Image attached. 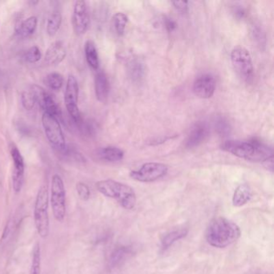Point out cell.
Returning a JSON list of instances; mask_svg holds the SVG:
<instances>
[{
	"mask_svg": "<svg viewBox=\"0 0 274 274\" xmlns=\"http://www.w3.org/2000/svg\"><path fill=\"white\" fill-rule=\"evenodd\" d=\"M42 125L51 146L59 151H65L66 142L65 135L57 117L48 113L43 112L42 115Z\"/></svg>",
	"mask_w": 274,
	"mask_h": 274,
	"instance_id": "7",
	"label": "cell"
},
{
	"mask_svg": "<svg viewBox=\"0 0 274 274\" xmlns=\"http://www.w3.org/2000/svg\"><path fill=\"white\" fill-rule=\"evenodd\" d=\"M22 106L26 110H32L37 103V96L33 90V87L24 90L21 94Z\"/></svg>",
	"mask_w": 274,
	"mask_h": 274,
	"instance_id": "27",
	"label": "cell"
},
{
	"mask_svg": "<svg viewBox=\"0 0 274 274\" xmlns=\"http://www.w3.org/2000/svg\"><path fill=\"white\" fill-rule=\"evenodd\" d=\"M50 197L54 218L58 222H63L66 214V193L62 178L56 174L52 178Z\"/></svg>",
	"mask_w": 274,
	"mask_h": 274,
	"instance_id": "6",
	"label": "cell"
},
{
	"mask_svg": "<svg viewBox=\"0 0 274 274\" xmlns=\"http://www.w3.org/2000/svg\"><path fill=\"white\" fill-rule=\"evenodd\" d=\"M97 156L101 159L106 162H119L123 159L124 152L117 147H106L100 149Z\"/></svg>",
	"mask_w": 274,
	"mask_h": 274,
	"instance_id": "19",
	"label": "cell"
},
{
	"mask_svg": "<svg viewBox=\"0 0 274 274\" xmlns=\"http://www.w3.org/2000/svg\"><path fill=\"white\" fill-rule=\"evenodd\" d=\"M32 87L37 96V103L43 109V112L48 113L56 117L61 116V109L53 96L37 84H33Z\"/></svg>",
	"mask_w": 274,
	"mask_h": 274,
	"instance_id": "12",
	"label": "cell"
},
{
	"mask_svg": "<svg viewBox=\"0 0 274 274\" xmlns=\"http://www.w3.org/2000/svg\"><path fill=\"white\" fill-rule=\"evenodd\" d=\"M37 24H38L37 18L36 16H30L24 21H22L20 25L16 27L15 29L16 34L20 38H28L34 34L37 30Z\"/></svg>",
	"mask_w": 274,
	"mask_h": 274,
	"instance_id": "18",
	"label": "cell"
},
{
	"mask_svg": "<svg viewBox=\"0 0 274 274\" xmlns=\"http://www.w3.org/2000/svg\"><path fill=\"white\" fill-rule=\"evenodd\" d=\"M220 147L223 151L251 162H267L273 158V150L256 139L225 141Z\"/></svg>",
	"mask_w": 274,
	"mask_h": 274,
	"instance_id": "1",
	"label": "cell"
},
{
	"mask_svg": "<svg viewBox=\"0 0 274 274\" xmlns=\"http://www.w3.org/2000/svg\"><path fill=\"white\" fill-rule=\"evenodd\" d=\"M94 87L97 99L101 102H106L110 93V82L106 73L102 70L97 72L96 74Z\"/></svg>",
	"mask_w": 274,
	"mask_h": 274,
	"instance_id": "16",
	"label": "cell"
},
{
	"mask_svg": "<svg viewBox=\"0 0 274 274\" xmlns=\"http://www.w3.org/2000/svg\"><path fill=\"white\" fill-rule=\"evenodd\" d=\"M67 55L65 44L61 41H55L48 47L44 56V61L48 65H56L61 64Z\"/></svg>",
	"mask_w": 274,
	"mask_h": 274,
	"instance_id": "15",
	"label": "cell"
},
{
	"mask_svg": "<svg viewBox=\"0 0 274 274\" xmlns=\"http://www.w3.org/2000/svg\"><path fill=\"white\" fill-rule=\"evenodd\" d=\"M216 130L220 136L226 137L231 132V126L226 119L219 117L216 121Z\"/></svg>",
	"mask_w": 274,
	"mask_h": 274,
	"instance_id": "29",
	"label": "cell"
},
{
	"mask_svg": "<svg viewBox=\"0 0 274 274\" xmlns=\"http://www.w3.org/2000/svg\"><path fill=\"white\" fill-rule=\"evenodd\" d=\"M241 231L236 224L225 217L211 220L206 230V240L211 246L223 248L240 238Z\"/></svg>",
	"mask_w": 274,
	"mask_h": 274,
	"instance_id": "2",
	"label": "cell"
},
{
	"mask_svg": "<svg viewBox=\"0 0 274 274\" xmlns=\"http://www.w3.org/2000/svg\"><path fill=\"white\" fill-rule=\"evenodd\" d=\"M72 21L76 34L81 36L86 33L90 23L89 9L87 7L86 2L83 0L76 1Z\"/></svg>",
	"mask_w": 274,
	"mask_h": 274,
	"instance_id": "11",
	"label": "cell"
},
{
	"mask_svg": "<svg viewBox=\"0 0 274 274\" xmlns=\"http://www.w3.org/2000/svg\"><path fill=\"white\" fill-rule=\"evenodd\" d=\"M172 4L174 7L177 9L178 11H181V12H187L188 11V2L186 1H175L172 2Z\"/></svg>",
	"mask_w": 274,
	"mask_h": 274,
	"instance_id": "32",
	"label": "cell"
},
{
	"mask_svg": "<svg viewBox=\"0 0 274 274\" xmlns=\"http://www.w3.org/2000/svg\"><path fill=\"white\" fill-rule=\"evenodd\" d=\"M43 83L52 90H59L64 84V78L58 73H51L44 78Z\"/></svg>",
	"mask_w": 274,
	"mask_h": 274,
	"instance_id": "24",
	"label": "cell"
},
{
	"mask_svg": "<svg viewBox=\"0 0 274 274\" xmlns=\"http://www.w3.org/2000/svg\"><path fill=\"white\" fill-rule=\"evenodd\" d=\"M62 23V16L58 11H52L47 20L46 31L49 37H54L58 33Z\"/></svg>",
	"mask_w": 274,
	"mask_h": 274,
	"instance_id": "22",
	"label": "cell"
},
{
	"mask_svg": "<svg viewBox=\"0 0 274 274\" xmlns=\"http://www.w3.org/2000/svg\"><path fill=\"white\" fill-rule=\"evenodd\" d=\"M252 197V191L247 184L238 186L233 196V204L235 207H241L248 203Z\"/></svg>",
	"mask_w": 274,
	"mask_h": 274,
	"instance_id": "17",
	"label": "cell"
},
{
	"mask_svg": "<svg viewBox=\"0 0 274 274\" xmlns=\"http://www.w3.org/2000/svg\"><path fill=\"white\" fill-rule=\"evenodd\" d=\"M30 274H41V250L39 243L33 248Z\"/></svg>",
	"mask_w": 274,
	"mask_h": 274,
	"instance_id": "25",
	"label": "cell"
},
{
	"mask_svg": "<svg viewBox=\"0 0 274 274\" xmlns=\"http://www.w3.org/2000/svg\"><path fill=\"white\" fill-rule=\"evenodd\" d=\"M209 134L208 125L206 122H198L192 127L186 141V147L189 149L198 147L208 138Z\"/></svg>",
	"mask_w": 274,
	"mask_h": 274,
	"instance_id": "14",
	"label": "cell"
},
{
	"mask_svg": "<svg viewBox=\"0 0 274 274\" xmlns=\"http://www.w3.org/2000/svg\"><path fill=\"white\" fill-rule=\"evenodd\" d=\"M233 68L242 80L251 83L254 78V68L250 52L244 47H236L231 52Z\"/></svg>",
	"mask_w": 274,
	"mask_h": 274,
	"instance_id": "5",
	"label": "cell"
},
{
	"mask_svg": "<svg viewBox=\"0 0 274 274\" xmlns=\"http://www.w3.org/2000/svg\"><path fill=\"white\" fill-rule=\"evenodd\" d=\"M79 84L75 76L69 74L65 92V104L69 115L75 122H80V113L78 107Z\"/></svg>",
	"mask_w": 274,
	"mask_h": 274,
	"instance_id": "9",
	"label": "cell"
},
{
	"mask_svg": "<svg viewBox=\"0 0 274 274\" xmlns=\"http://www.w3.org/2000/svg\"><path fill=\"white\" fill-rule=\"evenodd\" d=\"M168 172V166L160 162H147L140 168L132 171L130 175L132 179L142 183H150L164 177Z\"/></svg>",
	"mask_w": 274,
	"mask_h": 274,
	"instance_id": "8",
	"label": "cell"
},
{
	"mask_svg": "<svg viewBox=\"0 0 274 274\" xmlns=\"http://www.w3.org/2000/svg\"><path fill=\"white\" fill-rule=\"evenodd\" d=\"M127 23V15L122 13V12H117L113 16V26L115 28V32L118 36H122L125 33Z\"/></svg>",
	"mask_w": 274,
	"mask_h": 274,
	"instance_id": "26",
	"label": "cell"
},
{
	"mask_svg": "<svg viewBox=\"0 0 274 274\" xmlns=\"http://www.w3.org/2000/svg\"><path fill=\"white\" fill-rule=\"evenodd\" d=\"M48 187L43 185L37 193L34 207V221L37 233L43 239L48 237L49 234L50 223L48 216Z\"/></svg>",
	"mask_w": 274,
	"mask_h": 274,
	"instance_id": "4",
	"label": "cell"
},
{
	"mask_svg": "<svg viewBox=\"0 0 274 274\" xmlns=\"http://www.w3.org/2000/svg\"><path fill=\"white\" fill-rule=\"evenodd\" d=\"M84 55L86 59L87 63L89 67L97 70L99 69L100 60L99 55L97 52V47L95 43L92 40H87L84 44Z\"/></svg>",
	"mask_w": 274,
	"mask_h": 274,
	"instance_id": "20",
	"label": "cell"
},
{
	"mask_svg": "<svg viewBox=\"0 0 274 274\" xmlns=\"http://www.w3.org/2000/svg\"><path fill=\"white\" fill-rule=\"evenodd\" d=\"M216 80L211 74H202L195 80L193 93L197 97L208 99L212 97L216 90Z\"/></svg>",
	"mask_w": 274,
	"mask_h": 274,
	"instance_id": "13",
	"label": "cell"
},
{
	"mask_svg": "<svg viewBox=\"0 0 274 274\" xmlns=\"http://www.w3.org/2000/svg\"><path fill=\"white\" fill-rule=\"evenodd\" d=\"M41 56L40 49L37 46H33L27 50V52L24 55V58H25V61L29 64H35L41 59Z\"/></svg>",
	"mask_w": 274,
	"mask_h": 274,
	"instance_id": "28",
	"label": "cell"
},
{
	"mask_svg": "<svg viewBox=\"0 0 274 274\" xmlns=\"http://www.w3.org/2000/svg\"><path fill=\"white\" fill-rule=\"evenodd\" d=\"M130 253L131 250L128 247L121 246L117 248L110 256L109 266L110 268H115L121 265L129 257Z\"/></svg>",
	"mask_w": 274,
	"mask_h": 274,
	"instance_id": "21",
	"label": "cell"
},
{
	"mask_svg": "<svg viewBox=\"0 0 274 274\" xmlns=\"http://www.w3.org/2000/svg\"><path fill=\"white\" fill-rule=\"evenodd\" d=\"M96 188L105 196L116 199L125 209H134L136 206V194L130 186L113 179H106L97 182Z\"/></svg>",
	"mask_w": 274,
	"mask_h": 274,
	"instance_id": "3",
	"label": "cell"
},
{
	"mask_svg": "<svg viewBox=\"0 0 274 274\" xmlns=\"http://www.w3.org/2000/svg\"><path fill=\"white\" fill-rule=\"evenodd\" d=\"M10 155L13 162V172H12V186L15 193H20L24 182V160L18 149L16 145L11 143L9 146Z\"/></svg>",
	"mask_w": 274,
	"mask_h": 274,
	"instance_id": "10",
	"label": "cell"
},
{
	"mask_svg": "<svg viewBox=\"0 0 274 274\" xmlns=\"http://www.w3.org/2000/svg\"><path fill=\"white\" fill-rule=\"evenodd\" d=\"M130 77L134 80H140L144 74V68L140 62L133 61L130 67Z\"/></svg>",
	"mask_w": 274,
	"mask_h": 274,
	"instance_id": "30",
	"label": "cell"
},
{
	"mask_svg": "<svg viewBox=\"0 0 274 274\" xmlns=\"http://www.w3.org/2000/svg\"><path fill=\"white\" fill-rule=\"evenodd\" d=\"M188 229H182L171 232L168 234H166L162 240V249H166V248L172 245L175 242L185 237L186 235H188Z\"/></svg>",
	"mask_w": 274,
	"mask_h": 274,
	"instance_id": "23",
	"label": "cell"
},
{
	"mask_svg": "<svg viewBox=\"0 0 274 274\" xmlns=\"http://www.w3.org/2000/svg\"><path fill=\"white\" fill-rule=\"evenodd\" d=\"M76 190L78 193V196L81 200L87 201L90 198V190L87 184L82 182H79L76 185Z\"/></svg>",
	"mask_w": 274,
	"mask_h": 274,
	"instance_id": "31",
	"label": "cell"
},
{
	"mask_svg": "<svg viewBox=\"0 0 274 274\" xmlns=\"http://www.w3.org/2000/svg\"><path fill=\"white\" fill-rule=\"evenodd\" d=\"M164 24L166 30L168 32H173L175 28H177V24L172 19H165Z\"/></svg>",
	"mask_w": 274,
	"mask_h": 274,
	"instance_id": "33",
	"label": "cell"
}]
</instances>
